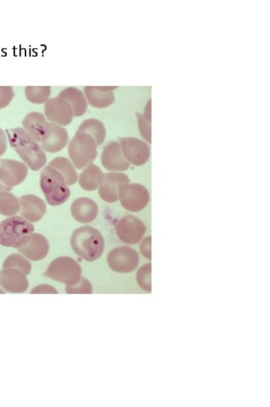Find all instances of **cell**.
Returning a JSON list of instances; mask_svg holds the SVG:
<instances>
[{
    "mask_svg": "<svg viewBox=\"0 0 270 407\" xmlns=\"http://www.w3.org/2000/svg\"><path fill=\"white\" fill-rule=\"evenodd\" d=\"M116 232L123 243L135 245L141 242L147 231L143 223L134 216L128 215L116 223Z\"/></svg>",
    "mask_w": 270,
    "mask_h": 407,
    "instance_id": "obj_9",
    "label": "cell"
},
{
    "mask_svg": "<svg viewBox=\"0 0 270 407\" xmlns=\"http://www.w3.org/2000/svg\"><path fill=\"white\" fill-rule=\"evenodd\" d=\"M103 171L94 164H90L83 169L79 178V184L81 188L86 191L96 190L103 177Z\"/></svg>",
    "mask_w": 270,
    "mask_h": 407,
    "instance_id": "obj_23",
    "label": "cell"
},
{
    "mask_svg": "<svg viewBox=\"0 0 270 407\" xmlns=\"http://www.w3.org/2000/svg\"><path fill=\"white\" fill-rule=\"evenodd\" d=\"M6 134L11 146L32 171H38L44 167L47 163L45 151L23 129H8Z\"/></svg>",
    "mask_w": 270,
    "mask_h": 407,
    "instance_id": "obj_1",
    "label": "cell"
},
{
    "mask_svg": "<svg viewBox=\"0 0 270 407\" xmlns=\"http://www.w3.org/2000/svg\"><path fill=\"white\" fill-rule=\"evenodd\" d=\"M28 174V165L12 160H0V180L8 187L20 185Z\"/></svg>",
    "mask_w": 270,
    "mask_h": 407,
    "instance_id": "obj_13",
    "label": "cell"
},
{
    "mask_svg": "<svg viewBox=\"0 0 270 407\" xmlns=\"http://www.w3.org/2000/svg\"><path fill=\"white\" fill-rule=\"evenodd\" d=\"M49 248V243L45 236L33 234L27 245L19 248L18 251L32 261H39L45 258Z\"/></svg>",
    "mask_w": 270,
    "mask_h": 407,
    "instance_id": "obj_19",
    "label": "cell"
},
{
    "mask_svg": "<svg viewBox=\"0 0 270 407\" xmlns=\"http://www.w3.org/2000/svg\"><path fill=\"white\" fill-rule=\"evenodd\" d=\"M0 294H5V292H3V290L1 288H0Z\"/></svg>",
    "mask_w": 270,
    "mask_h": 407,
    "instance_id": "obj_37",
    "label": "cell"
},
{
    "mask_svg": "<svg viewBox=\"0 0 270 407\" xmlns=\"http://www.w3.org/2000/svg\"><path fill=\"white\" fill-rule=\"evenodd\" d=\"M152 264L143 265L137 272V282L139 287L145 292H152L151 284Z\"/></svg>",
    "mask_w": 270,
    "mask_h": 407,
    "instance_id": "obj_30",
    "label": "cell"
},
{
    "mask_svg": "<svg viewBox=\"0 0 270 407\" xmlns=\"http://www.w3.org/2000/svg\"><path fill=\"white\" fill-rule=\"evenodd\" d=\"M119 144L125 159L135 166L146 164L150 157L148 144L134 138H120Z\"/></svg>",
    "mask_w": 270,
    "mask_h": 407,
    "instance_id": "obj_10",
    "label": "cell"
},
{
    "mask_svg": "<svg viewBox=\"0 0 270 407\" xmlns=\"http://www.w3.org/2000/svg\"><path fill=\"white\" fill-rule=\"evenodd\" d=\"M48 123L43 114L32 112L25 116L23 127L31 138L39 144L46 135Z\"/></svg>",
    "mask_w": 270,
    "mask_h": 407,
    "instance_id": "obj_21",
    "label": "cell"
},
{
    "mask_svg": "<svg viewBox=\"0 0 270 407\" xmlns=\"http://www.w3.org/2000/svg\"><path fill=\"white\" fill-rule=\"evenodd\" d=\"M52 94L50 86H27L25 88V95L28 101L32 104H45Z\"/></svg>",
    "mask_w": 270,
    "mask_h": 407,
    "instance_id": "obj_27",
    "label": "cell"
},
{
    "mask_svg": "<svg viewBox=\"0 0 270 407\" xmlns=\"http://www.w3.org/2000/svg\"><path fill=\"white\" fill-rule=\"evenodd\" d=\"M71 213L76 221L81 223H89L97 218L98 207L89 198H80L76 199L72 203Z\"/></svg>",
    "mask_w": 270,
    "mask_h": 407,
    "instance_id": "obj_20",
    "label": "cell"
},
{
    "mask_svg": "<svg viewBox=\"0 0 270 407\" xmlns=\"http://www.w3.org/2000/svg\"><path fill=\"white\" fill-rule=\"evenodd\" d=\"M123 184H130V179L125 173H104L98 187L101 198L107 203L116 202L119 200V187Z\"/></svg>",
    "mask_w": 270,
    "mask_h": 407,
    "instance_id": "obj_12",
    "label": "cell"
},
{
    "mask_svg": "<svg viewBox=\"0 0 270 407\" xmlns=\"http://www.w3.org/2000/svg\"><path fill=\"white\" fill-rule=\"evenodd\" d=\"M65 292L70 294H92L94 292V288H92L90 282L87 279L81 278L77 285L73 286L66 285Z\"/></svg>",
    "mask_w": 270,
    "mask_h": 407,
    "instance_id": "obj_31",
    "label": "cell"
},
{
    "mask_svg": "<svg viewBox=\"0 0 270 407\" xmlns=\"http://www.w3.org/2000/svg\"><path fill=\"white\" fill-rule=\"evenodd\" d=\"M49 165L62 174L67 186L74 185L78 182L77 171H76L72 162L66 159V158H55L49 163Z\"/></svg>",
    "mask_w": 270,
    "mask_h": 407,
    "instance_id": "obj_24",
    "label": "cell"
},
{
    "mask_svg": "<svg viewBox=\"0 0 270 407\" xmlns=\"http://www.w3.org/2000/svg\"><path fill=\"white\" fill-rule=\"evenodd\" d=\"M69 134L65 129L49 122L46 135L41 141V146L45 152L56 153L63 151L69 143Z\"/></svg>",
    "mask_w": 270,
    "mask_h": 407,
    "instance_id": "obj_14",
    "label": "cell"
},
{
    "mask_svg": "<svg viewBox=\"0 0 270 407\" xmlns=\"http://www.w3.org/2000/svg\"><path fill=\"white\" fill-rule=\"evenodd\" d=\"M8 148V141L5 131L0 129V156L5 154Z\"/></svg>",
    "mask_w": 270,
    "mask_h": 407,
    "instance_id": "obj_35",
    "label": "cell"
},
{
    "mask_svg": "<svg viewBox=\"0 0 270 407\" xmlns=\"http://www.w3.org/2000/svg\"><path fill=\"white\" fill-rule=\"evenodd\" d=\"M58 96L65 100L71 105L74 117H80L86 113L88 103L85 95L80 89L74 87L67 88L63 89Z\"/></svg>",
    "mask_w": 270,
    "mask_h": 407,
    "instance_id": "obj_22",
    "label": "cell"
},
{
    "mask_svg": "<svg viewBox=\"0 0 270 407\" xmlns=\"http://www.w3.org/2000/svg\"><path fill=\"white\" fill-rule=\"evenodd\" d=\"M21 209L19 198L8 192H0V214L12 217Z\"/></svg>",
    "mask_w": 270,
    "mask_h": 407,
    "instance_id": "obj_26",
    "label": "cell"
},
{
    "mask_svg": "<svg viewBox=\"0 0 270 407\" xmlns=\"http://www.w3.org/2000/svg\"><path fill=\"white\" fill-rule=\"evenodd\" d=\"M74 252L87 262L100 258L105 250V239L96 229L86 226L76 229L71 238Z\"/></svg>",
    "mask_w": 270,
    "mask_h": 407,
    "instance_id": "obj_2",
    "label": "cell"
},
{
    "mask_svg": "<svg viewBox=\"0 0 270 407\" xmlns=\"http://www.w3.org/2000/svg\"><path fill=\"white\" fill-rule=\"evenodd\" d=\"M12 188L10 187H8L6 185H4L1 181V180H0V192H11V191H12Z\"/></svg>",
    "mask_w": 270,
    "mask_h": 407,
    "instance_id": "obj_36",
    "label": "cell"
},
{
    "mask_svg": "<svg viewBox=\"0 0 270 407\" xmlns=\"http://www.w3.org/2000/svg\"><path fill=\"white\" fill-rule=\"evenodd\" d=\"M140 262L139 254L129 247L114 249L107 256V263L113 271L129 273L136 269Z\"/></svg>",
    "mask_w": 270,
    "mask_h": 407,
    "instance_id": "obj_8",
    "label": "cell"
},
{
    "mask_svg": "<svg viewBox=\"0 0 270 407\" xmlns=\"http://www.w3.org/2000/svg\"><path fill=\"white\" fill-rule=\"evenodd\" d=\"M45 115L50 122L62 127L69 126L74 117L71 105L60 96L48 100L45 104Z\"/></svg>",
    "mask_w": 270,
    "mask_h": 407,
    "instance_id": "obj_11",
    "label": "cell"
},
{
    "mask_svg": "<svg viewBox=\"0 0 270 407\" xmlns=\"http://www.w3.org/2000/svg\"><path fill=\"white\" fill-rule=\"evenodd\" d=\"M117 88L118 86H86L83 94L90 106L105 109L115 102L114 91Z\"/></svg>",
    "mask_w": 270,
    "mask_h": 407,
    "instance_id": "obj_18",
    "label": "cell"
},
{
    "mask_svg": "<svg viewBox=\"0 0 270 407\" xmlns=\"http://www.w3.org/2000/svg\"><path fill=\"white\" fill-rule=\"evenodd\" d=\"M31 294H57V290L52 286L48 285H41L36 287H34L31 292Z\"/></svg>",
    "mask_w": 270,
    "mask_h": 407,
    "instance_id": "obj_33",
    "label": "cell"
},
{
    "mask_svg": "<svg viewBox=\"0 0 270 407\" xmlns=\"http://www.w3.org/2000/svg\"><path fill=\"white\" fill-rule=\"evenodd\" d=\"M20 214L23 218L30 223H37L43 218L46 210V204L42 199L35 195H25L19 199Z\"/></svg>",
    "mask_w": 270,
    "mask_h": 407,
    "instance_id": "obj_16",
    "label": "cell"
},
{
    "mask_svg": "<svg viewBox=\"0 0 270 407\" xmlns=\"http://www.w3.org/2000/svg\"><path fill=\"white\" fill-rule=\"evenodd\" d=\"M35 228L19 216H12L0 223V245L19 249L27 245Z\"/></svg>",
    "mask_w": 270,
    "mask_h": 407,
    "instance_id": "obj_3",
    "label": "cell"
},
{
    "mask_svg": "<svg viewBox=\"0 0 270 407\" xmlns=\"http://www.w3.org/2000/svg\"><path fill=\"white\" fill-rule=\"evenodd\" d=\"M40 185L50 206L61 205L70 197V189L62 174L50 165L41 172Z\"/></svg>",
    "mask_w": 270,
    "mask_h": 407,
    "instance_id": "obj_4",
    "label": "cell"
},
{
    "mask_svg": "<svg viewBox=\"0 0 270 407\" xmlns=\"http://www.w3.org/2000/svg\"><path fill=\"white\" fill-rule=\"evenodd\" d=\"M17 269L22 271L28 276L32 270L30 261L19 254H12L8 256L3 263V269Z\"/></svg>",
    "mask_w": 270,
    "mask_h": 407,
    "instance_id": "obj_29",
    "label": "cell"
},
{
    "mask_svg": "<svg viewBox=\"0 0 270 407\" xmlns=\"http://www.w3.org/2000/svg\"><path fill=\"white\" fill-rule=\"evenodd\" d=\"M119 200L125 210L139 212L149 202L148 190L138 184H123L119 187Z\"/></svg>",
    "mask_w": 270,
    "mask_h": 407,
    "instance_id": "obj_7",
    "label": "cell"
},
{
    "mask_svg": "<svg viewBox=\"0 0 270 407\" xmlns=\"http://www.w3.org/2000/svg\"><path fill=\"white\" fill-rule=\"evenodd\" d=\"M81 273V265L77 262L71 257L61 256L50 264L45 276L66 285L73 286L80 281Z\"/></svg>",
    "mask_w": 270,
    "mask_h": 407,
    "instance_id": "obj_6",
    "label": "cell"
},
{
    "mask_svg": "<svg viewBox=\"0 0 270 407\" xmlns=\"http://www.w3.org/2000/svg\"><path fill=\"white\" fill-rule=\"evenodd\" d=\"M69 155L74 168L78 170L84 169L97 158V146L94 138L86 133L76 132L70 141Z\"/></svg>",
    "mask_w": 270,
    "mask_h": 407,
    "instance_id": "obj_5",
    "label": "cell"
},
{
    "mask_svg": "<svg viewBox=\"0 0 270 407\" xmlns=\"http://www.w3.org/2000/svg\"><path fill=\"white\" fill-rule=\"evenodd\" d=\"M0 285L6 292L20 294L27 292L29 282L27 276L17 269H3L0 271Z\"/></svg>",
    "mask_w": 270,
    "mask_h": 407,
    "instance_id": "obj_17",
    "label": "cell"
},
{
    "mask_svg": "<svg viewBox=\"0 0 270 407\" xmlns=\"http://www.w3.org/2000/svg\"><path fill=\"white\" fill-rule=\"evenodd\" d=\"M14 95V90L12 86H0V110L10 104Z\"/></svg>",
    "mask_w": 270,
    "mask_h": 407,
    "instance_id": "obj_32",
    "label": "cell"
},
{
    "mask_svg": "<svg viewBox=\"0 0 270 407\" xmlns=\"http://www.w3.org/2000/svg\"><path fill=\"white\" fill-rule=\"evenodd\" d=\"M152 238L151 236L147 237L143 240V242L141 245V252L143 256H145L147 259L151 260L152 259V254H151V243H152Z\"/></svg>",
    "mask_w": 270,
    "mask_h": 407,
    "instance_id": "obj_34",
    "label": "cell"
},
{
    "mask_svg": "<svg viewBox=\"0 0 270 407\" xmlns=\"http://www.w3.org/2000/svg\"><path fill=\"white\" fill-rule=\"evenodd\" d=\"M136 115L141 135L148 144H151V100L146 106L145 113H136Z\"/></svg>",
    "mask_w": 270,
    "mask_h": 407,
    "instance_id": "obj_28",
    "label": "cell"
},
{
    "mask_svg": "<svg viewBox=\"0 0 270 407\" xmlns=\"http://www.w3.org/2000/svg\"><path fill=\"white\" fill-rule=\"evenodd\" d=\"M101 164L110 171H125L130 167V163L125 159L119 143L110 142L101 156Z\"/></svg>",
    "mask_w": 270,
    "mask_h": 407,
    "instance_id": "obj_15",
    "label": "cell"
},
{
    "mask_svg": "<svg viewBox=\"0 0 270 407\" xmlns=\"http://www.w3.org/2000/svg\"><path fill=\"white\" fill-rule=\"evenodd\" d=\"M78 131L86 133L94 139L97 146L104 143L106 138V129L105 124L96 119H89L84 121L80 126Z\"/></svg>",
    "mask_w": 270,
    "mask_h": 407,
    "instance_id": "obj_25",
    "label": "cell"
}]
</instances>
